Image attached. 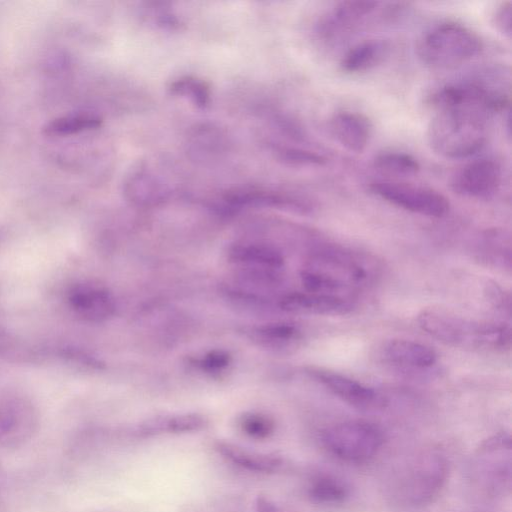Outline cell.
Returning <instances> with one entry per match:
<instances>
[{"label":"cell","mask_w":512,"mask_h":512,"mask_svg":"<svg viewBox=\"0 0 512 512\" xmlns=\"http://www.w3.org/2000/svg\"><path fill=\"white\" fill-rule=\"evenodd\" d=\"M427 128L431 149L444 158L462 159L482 149L487 139L488 109L457 103L435 108Z\"/></svg>","instance_id":"cell-1"},{"label":"cell","mask_w":512,"mask_h":512,"mask_svg":"<svg viewBox=\"0 0 512 512\" xmlns=\"http://www.w3.org/2000/svg\"><path fill=\"white\" fill-rule=\"evenodd\" d=\"M417 321L427 334L453 347L499 351L511 342L510 328L504 323L469 319L440 309L422 310Z\"/></svg>","instance_id":"cell-2"},{"label":"cell","mask_w":512,"mask_h":512,"mask_svg":"<svg viewBox=\"0 0 512 512\" xmlns=\"http://www.w3.org/2000/svg\"><path fill=\"white\" fill-rule=\"evenodd\" d=\"M365 260L350 250L321 247L310 253L300 272L301 282L307 292L339 295L366 283L370 268Z\"/></svg>","instance_id":"cell-3"},{"label":"cell","mask_w":512,"mask_h":512,"mask_svg":"<svg viewBox=\"0 0 512 512\" xmlns=\"http://www.w3.org/2000/svg\"><path fill=\"white\" fill-rule=\"evenodd\" d=\"M483 49L480 36L455 21H445L428 29L418 40L416 53L423 64L434 69L460 66Z\"/></svg>","instance_id":"cell-4"},{"label":"cell","mask_w":512,"mask_h":512,"mask_svg":"<svg viewBox=\"0 0 512 512\" xmlns=\"http://www.w3.org/2000/svg\"><path fill=\"white\" fill-rule=\"evenodd\" d=\"M326 448L348 462H364L372 458L383 444L382 431L373 423L352 420L335 424L322 434Z\"/></svg>","instance_id":"cell-5"},{"label":"cell","mask_w":512,"mask_h":512,"mask_svg":"<svg viewBox=\"0 0 512 512\" xmlns=\"http://www.w3.org/2000/svg\"><path fill=\"white\" fill-rule=\"evenodd\" d=\"M369 190L386 202L412 213L440 218L450 209L448 199L435 189L397 181H375Z\"/></svg>","instance_id":"cell-6"},{"label":"cell","mask_w":512,"mask_h":512,"mask_svg":"<svg viewBox=\"0 0 512 512\" xmlns=\"http://www.w3.org/2000/svg\"><path fill=\"white\" fill-rule=\"evenodd\" d=\"M38 424L37 410L29 399L0 395V449L21 447L36 433Z\"/></svg>","instance_id":"cell-7"},{"label":"cell","mask_w":512,"mask_h":512,"mask_svg":"<svg viewBox=\"0 0 512 512\" xmlns=\"http://www.w3.org/2000/svg\"><path fill=\"white\" fill-rule=\"evenodd\" d=\"M305 373L334 395L358 409L371 411L386 406V399L381 394L345 375L317 367L306 368Z\"/></svg>","instance_id":"cell-8"},{"label":"cell","mask_w":512,"mask_h":512,"mask_svg":"<svg viewBox=\"0 0 512 512\" xmlns=\"http://www.w3.org/2000/svg\"><path fill=\"white\" fill-rule=\"evenodd\" d=\"M277 208L300 214H308L313 211V205L301 197L287 193L242 190L227 193L214 208L224 214L235 213L245 208Z\"/></svg>","instance_id":"cell-9"},{"label":"cell","mask_w":512,"mask_h":512,"mask_svg":"<svg viewBox=\"0 0 512 512\" xmlns=\"http://www.w3.org/2000/svg\"><path fill=\"white\" fill-rule=\"evenodd\" d=\"M501 181L500 165L493 159H480L459 169L452 176L450 186L458 195L486 199L498 191Z\"/></svg>","instance_id":"cell-10"},{"label":"cell","mask_w":512,"mask_h":512,"mask_svg":"<svg viewBox=\"0 0 512 512\" xmlns=\"http://www.w3.org/2000/svg\"><path fill=\"white\" fill-rule=\"evenodd\" d=\"M226 256L242 271L281 273L285 263L281 250L264 240H237L228 246Z\"/></svg>","instance_id":"cell-11"},{"label":"cell","mask_w":512,"mask_h":512,"mask_svg":"<svg viewBox=\"0 0 512 512\" xmlns=\"http://www.w3.org/2000/svg\"><path fill=\"white\" fill-rule=\"evenodd\" d=\"M277 308L283 312L301 315H345L352 311L350 301L340 295L291 292L277 299Z\"/></svg>","instance_id":"cell-12"},{"label":"cell","mask_w":512,"mask_h":512,"mask_svg":"<svg viewBox=\"0 0 512 512\" xmlns=\"http://www.w3.org/2000/svg\"><path fill=\"white\" fill-rule=\"evenodd\" d=\"M71 309L89 322H104L116 312V302L106 288L94 283H79L68 294Z\"/></svg>","instance_id":"cell-13"},{"label":"cell","mask_w":512,"mask_h":512,"mask_svg":"<svg viewBox=\"0 0 512 512\" xmlns=\"http://www.w3.org/2000/svg\"><path fill=\"white\" fill-rule=\"evenodd\" d=\"M238 332L252 344L278 353L292 351L303 339L298 325L284 321L246 325L240 327Z\"/></svg>","instance_id":"cell-14"},{"label":"cell","mask_w":512,"mask_h":512,"mask_svg":"<svg viewBox=\"0 0 512 512\" xmlns=\"http://www.w3.org/2000/svg\"><path fill=\"white\" fill-rule=\"evenodd\" d=\"M329 126L336 141L351 152L361 153L370 141L372 126L363 114L338 112L330 119Z\"/></svg>","instance_id":"cell-15"},{"label":"cell","mask_w":512,"mask_h":512,"mask_svg":"<svg viewBox=\"0 0 512 512\" xmlns=\"http://www.w3.org/2000/svg\"><path fill=\"white\" fill-rule=\"evenodd\" d=\"M127 199L141 206L156 205L168 199L171 189L151 171L134 172L124 185Z\"/></svg>","instance_id":"cell-16"},{"label":"cell","mask_w":512,"mask_h":512,"mask_svg":"<svg viewBox=\"0 0 512 512\" xmlns=\"http://www.w3.org/2000/svg\"><path fill=\"white\" fill-rule=\"evenodd\" d=\"M378 6V2L367 0L342 1L335 5L332 11L324 17L320 24V32L326 36H333L346 30L367 15H370Z\"/></svg>","instance_id":"cell-17"},{"label":"cell","mask_w":512,"mask_h":512,"mask_svg":"<svg viewBox=\"0 0 512 512\" xmlns=\"http://www.w3.org/2000/svg\"><path fill=\"white\" fill-rule=\"evenodd\" d=\"M385 357L402 367L426 369L437 361L436 352L429 346L407 339H393L384 347Z\"/></svg>","instance_id":"cell-18"},{"label":"cell","mask_w":512,"mask_h":512,"mask_svg":"<svg viewBox=\"0 0 512 512\" xmlns=\"http://www.w3.org/2000/svg\"><path fill=\"white\" fill-rule=\"evenodd\" d=\"M447 474L445 460L439 455L424 459L412 480L413 502L423 503L433 497L441 488Z\"/></svg>","instance_id":"cell-19"},{"label":"cell","mask_w":512,"mask_h":512,"mask_svg":"<svg viewBox=\"0 0 512 512\" xmlns=\"http://www.w3.org/2000/svg\"><path fill=\"white\" fill-rule=\"evenodd\" d=\"M389 45L384 40L370 39L350 48L340 62V67L347 73H359L369 70L388 55Z\"/></svg>","instance_id":"cell-20"},{"label":"cell","mask_w":512,"mask_h":512,"mask_svg":"<svg viewBox=\"0 0 512 512\" xmlns=\"http://www.w3.org/2000/svg\"><path fill=\"white\" fill-rule=\"evenodd\" d=\"M215 449L228 461L251 471L270 473L277 471L282 465L279 457L251 452L223 441H218Z\"/></svg>","instance_id":"cell-21"},{"label":"cell","mask_w":512,"mask_h":512,"mask_svg":"<svg viewBox=\"0 0 512 512\" xmlns=\"http://www.w3.org/2000/svg\"><path fill=\"white\" fill-rule=\"evenodd\" d=\"M207 423L205 417L196 413L158 416L146 420L138 427L140 434L186 433L198 431Z\"/></svg>","instance_id":"cell-22"},{"label":"cell","mask_w":512,"mask_h":512,"mask_svg":"<svg viewBox=\"0 0 512 512\" xmlns=\"http://www.w3.org/2000/svg\"><path fill=\"white\" fill-rule=\"evenodd\" d=\"M101 124V117L95 113L73 112L52 119L43 127V132L48 136L68 137L97 129Z\"/></svg>","instance_id":"cell-23"},{"label":"cell","mask_w":512,"mask_h":512,"mask_svg":"<svg viewBox=\"0 0 512 512\" xmlns=\"http://www.w3.org/2000/svg\"><path fill=\"white\" fill-rule=\"evenodd\" d=\"M374 167L390 176H412L418 173L420 165L412 155L399 151H385L375 156Z\"/></svg>","instance_id":"cell-24"},{"label":"cell","mask_w":512,"mask_h":512,"mask_svg":"<svg viewBox=\"0 0 512 512\" xmlns=\"http://www.w3.org/2000/svg\"><path fill=\"white\" fill-rule=\"evenodd\" d=\"M169 90L173 95L189 99L199 108H206L210 103L209 86L195 77H180L171 83Z\"/></svg>","instance_id":"cell-25"},{"label":"cell","mask_w":512,"mask_h":512,"mask_svg":"<svg viewBox=\"0 0 512 512\" xmlns=\"http://www.w3.org/2000/svg\"><path fill=\"white\" fill-rule=\"evenodd\" d=\"M232 363V356L223 349H213L190 359V364L197 370L207 374L224 372Z\"/></svg>","instance_id":"cell-26"},{"label":"cell","mask_w":512,"mask_h":512,"mask_svg":"<svg viewBox=\"0 0 512 512\" xmlns=\"http://www.w3.org/2000/svg\"><path fill=\"white\" fill-rule=\"evenodd\" d=\"M485 253L494 261H500L505 265L511 262V240L509 234L503 230H491L484 236Z\"/></svg>","instance_id":"cell-27"},{"label":"cell","mask_w":512,"mask_h":512,"mask_svg":"<svg viewBox=\"0 0 512 512\" xmlns=\"http://www.w3.org/2000/svg\"><path fill=\"white\" fill-rule=\"evenodd\" d=\"M310 494L318 502L337 503L346 498L348 491L341 482L326 477L312 485Z\"/></svg>","instance_id":"cell-28"},{"label":"cell","mask_w":512,"mask_h":512,"mask_svg":"<svg viewBox=\"0 0 512 512\" xmlns=\"http://www.w3.org/2000/svg\"><path fill=\"white\" fill-rule=\"evenodd\" d=\"M241 430L250 437L263 439L268 437L274 430L273 420L258 412H247L239 418Z\"/></svg>","instance_id":"cell-29"},{"label":"cell","mask_w":512,"mask_h":512,"mask_svg":"<svg viewBox=\"0 0 512 512\" xmlns=\"http://www.w3.org/2000/svg\"><path fill=\"white\" fill-rule=\"evenodd\" d=\"M277 151L282 160L293 165L323 166L327 163V159L323 155L314 151L284 147L279 148Z\"/></svg>","instance_id":"cell-30"},{"label":"cell","mask_w":512,"mask_h":512,"mask_svg":"<svg viewBox=\"0 0 512 512\" xmlns=\"http://www.w3.org/2000/svg\"><path fill=\"white\" fill-rule=\"evenodd\" d=\"M494 28L503 36L510 38L512 34V3L505 1L499 4L492 14Z\"/></svg>","instance_id":"cell-31"},{"label":"cell","mask_w":512,"mask_h":512,"mask_svg":"<svg viewBox=\"0 0 512 512\" xmlns=\"http://www.w3.org/2000/svg\"><path fill=\"white\" fill-rule=\"evenodd\" d=\"M257 511L258 512H280L277 507H275L272 503L269 501L261 498L258 500L257 503Z\"/></svg>","instance_id":"cell-32"}]
</instances>
